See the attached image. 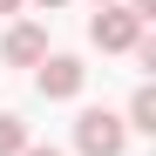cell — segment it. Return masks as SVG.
<instances>
[{"instance_id": "6da1fadb", "label": "cell", "mask_w": 156, "mask_h": 156, "mask_svg": "<svg viewBox=\"0 0 156 156\" xmlns=\"http://www.w3.org/2000/svg\"><path fill=\"white\" fill-rule=\"evenodd\" d=\"M75 149H82V156H122V149H129L122 115H109V109H82V122H75Z\"/></svg>"}, {"instance_id": "7a4b0ae2", "label": "cell", "mask_w": 156, "mask_h": 156, "mask_svg": "<svg viewBox=\"0 0 156 156\" xmlns=\"http://www.w3.org/2000/svg\"><path fill=\"white\" fill-rule=\"evenodd\" d=\"M88 41L102 48V55H129V48L143 41V20L129 14V7H102V14L88 20Z\"/></svg>"}, {"instance_id": "3957f363", "label": "cell", "mask_w": 156, "mask_h": 156, "mask_svg": "<svg viewBox=\"0 0 156 156\" xmlns=\"http://www.w3.org/2000/svg\"><path fill=\"white\" fill-rule=\"evenodd\" d=\"M82 82H88V68L75 61V55H48V61L34 68V88H41L48 102H68V95H82Z\"/></svg>"}, {"instance_id": "277c9868", "label": "cell", "mask_w": 156, "mask_h": 156, "mask_svg": "<svg viewBox=\"0 0 156 156\" xmlns=\"http://www.w3.org/2000/svg\"><path fill=\"white\" fill-rule=\"evenodd\" d=\"M0 55H7L14 68H41V61H48V27H34V20H20V27H7V41H0Z\"/></svg>"}, {"instance_id": "5b68a950", "label": "cell", "mask_w": 156, "mask_h": 156, "mask_svg": "<svg viewBox=\"0 0 156 156\" xmlns=\"http://www.w3.org/2000/svg\"><path fill=\"white\" fill-rule=\"evenodd\" d=\"M122 129H143V136L156 129V88H136V95H129V122Z\"/></svg>"}, {"instance_id": "8992f818", "label": "cell", "mask_w": 156, "mask_h": 156, "mask_svg": "<svg viewBox=\"0 0 156 156\" xmlns=\"http://www.w3.org/2000/svg\"><path fill=\"white\" fill-rule=\"evenodd\" d=\"M27 149V122L20 115H0V156H20Z\"/></svg>"}, {"instance_id": "52a82bcc", "label": "cell", "mask_w": 156, "mask_h": 156, "mask_svg": "<svg viewBox=\"0 0 156 156\" xmlns=\"http://www.w3.org/2000/svg\"><path fill=\"white\" fill-rule=\"evenodd\" d=\"M20 156H61V149H48V143H27V149H20Z\"/></svg>"}, {"instance_id": "ba28073f", "label": "cell", "mask_w": 156, "mask_h": 156, "mask_svg": "<svg viewBox=\"0 0 156 156\" xmlns=\"http://www.w3.org/2000/svg\"><path fill=\"white\" fill-rule=\"evenodd\" d=\"M0 14H20V0H0Z\"/></svg>"}, {"instance_id": "9c48e42d", "label": "cell", "mask_w": 156, "mask_h": 156, "mask_svg": "<svg viewBox=\"0 0 156 156\" xmlns=\"http://www.w3.org/2000/svg\"><path fill=\"white\" fill-rule=\"evenodd\" d=\"M34 7H61V0H34Z\"/></svg>"}, {"instance_id": "30bf717a", "label": "cell", "mask_w": 156, "mask_h": 156, "mask_svg": "<svg viewBox=\"0 0 156 156\" xmlns=\"http://www.w3.org/2000/svg\"><path fill=\"white\" fill-rule=\"evenodd\" d=\"M95 7H115V0H95Z\"/></svg>"}]
</instances>
